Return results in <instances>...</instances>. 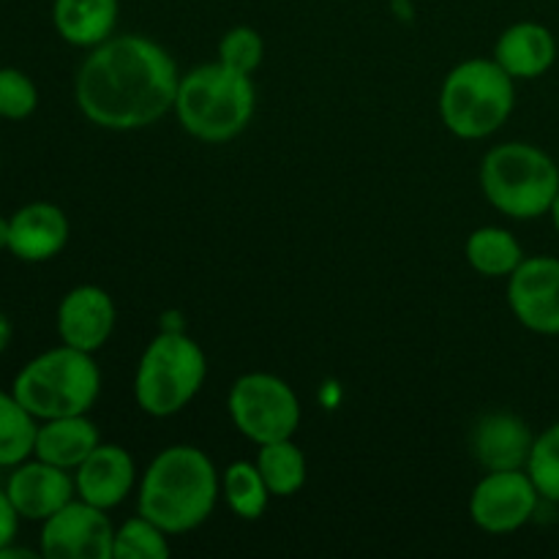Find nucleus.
Wrapping results in <instances>:
<instances>
[{
    "mask_svg": "<svg viewBox=\"0 0 559 559\" xmlns=\"http://www.w3.org/2000/svg\"><path fill=\"white\" fill-rule=\"evenodd\" d=\"M69 243V218L52 202H27L9 218V251L22 262H47Z\"/></svg>",
    "mask_w": 559,
    "mask_h": 559,
    "instance_id": "4468645a",
    "label": "nucleus"
},
{
    "mask_svg": "<svg viewBox=\"0 0 559 559\" xmlns=\"http://www.w3.org/2000/svg\"><path fill=\"white\" fill-rule=\"evenodd\" d=\"M5 338H9V325H5V320H3V317H0V349H3Z\"/></svg>",
    "mask_w": 559,
    "mask_h": 559,
    "instance_id": "7c9ffc66",
    "label": "nucleus"
},
{
    "mask_svg": "<svg viewBox=\"0 0 559 559\" xmlns=\"http://www.w3.org/2000/svg\"><path fill=\"white\" fill-rule=\"evenodd\" d=\"M41 524V555L47 559H112L115 530L104 508L71 500Z\"/></svg>",
    "mask_w": 559,
    "mask_h": 559,
    "instance_id": "1a4fd4ad",
    "label": "nucleus"
},
{
    "mask_svg": "<svg viewBox=\"0 0 559 559\" xmlns=\"http://www.w3.org/2000/svg\"><path fill=\"white\" fill-rule=\"evenodd\" d=\"M98 429L85 415L49 418L38 426L33 456L60 469H76L98 448Z\"/></svg>",
    "mask_w": 559,
    "mask_h": 559,
    "instance_id": "a211bd4d",
    "label": "nucleus"
},
{
    "mask_svg": "<svg viewBox=\"0 0 559 559\" xmlns=\"http://www.w3.org/2000/svg\"><path fill=\"white\" fill-rule=\"evenodd\" d=\"M38 418H33L14 393L0 391V467L22 464L33 456L36 448Z\"/></svg>",
    "mask_w": 559,
    "mask_h": 559,
    "instance_id": "412c9836",
    "label": "nucleus"
},
{
    "mask_svg": "<svg viewBox=\"0 0 559 559\" xmlns=\"http://www.w3.org/2000/svg\"><path fill=\"white\" fill-rule=\"evenodd\" d=\"M527 473L533 484L538 486L544 500L559 502V424L546 429L535 440L527 462Z\"/></svg>",
    "mask_w": 559,
    "mask_h": 559,
    "instance_id": "393cba45",
    "label": "nucleus"
},
{
    "mask_svg": "<svg viewBox=\"0 0 559 559\" xmlns=\"http://www.w3.org/2000/svg\"><path fill=\"white\" fill-rule=\"evenodd\" d=\"M508 282V304L527 331L559 336V260L524 257Z\"/></svg>",
    "mask_w": 559,
    "mask_h": 559,
    "instance_id": "9b49d317",
    "label": "nucleus"
},
{
    "mask_svg": "<svg viewBox=\"0 0 559 559\" xmlns=\"http://www.w3.org/2000/svg\"><path fill=\"white\" fill-rule=\"evenodd\" d=\"M115 304L107 289L80 284L63 295L58 306V336L69 347L96 353L115 331Z\"/></svg>",
    "mask_w": 559,
    "mask_h": 559,
    "instance_id": "ddd939ff",
    "label": "nucleus"
},
{
    "mask_svg": "<svg viewBox=\"0 0 559 559\" xmlns=\"http://www.w3.org/2000/svg\"><path fill=\"white\" fill-rule=\"evenodd\" d=\"M513 102V76L497 60L469 58L442 82L440 115L451 134L462 140H486L511 118Z\"/></svg>",
    "mask_w": 559,
    "mask_h": 559,
    "instance_id": "39448f33",
    "label": "nucleus"
},
{
    "mask_svg": "<svg viewBox=\"0 0 559 559\" xmlns=\"http://www.w3.org/2000/svg\"><path fill=\"white\" fill-rule=\"evenodd\" d=\"M180 74L173 55L145 36H109L76 71L80 112L98 129L136 131L175 109Z\"/></svg>",
    "mask_w": 559,
    "mask_h": 559,
    "instance_id": "f257e3e1",
    "label": "nucleus"
},
{
    "mask_svg": "<svg viewBox=\"0 0 559 559\" xmlns=\"http://www.w3.org/2000/svg\"><path fill=\"white\" fill-rule=\"evenodd\" d=\"M205 374L207 364L200 344L180 331H164L142 353L134 399L142 413L169 418L200 393Z\"/></svg>",
    "mask_w": 559,
    "mask_h": 559,
    "instance_id": "0eeeda50",
    "label": "nucleus"
},
{
    "mask_svg": "<svg viewBox=\"0 0 559 559\" xmlns=\"http://www.w3.org/2000/svg\"><path fill=\"white\" fill-rule=\"evenodd\" d=\"M265 58V41L260 33L249 25H238L233 31L224 33L218 41V63L229 66V69L240 71V74H254Z\"/></svg>",
    "mask_w": 559,
    "mask_h": 559,
    "instance_id": "a878e982",
    "label": "nucleus"
},
{
    "mask_svg": "<svg viewBox=\"0 0 559 559\" xmlns=\"http://www.w3.org/2000/svg\"><path fill=\"white\" fill-rule=\"evenodd\" d=\"M227 409L235 429L257 445L293 440L300 426V402L295 391L282 377L265 371L235 380Z\"/></svg>",
    "mask_w": 559,
    "mask_h": 559,
    "instance_id": "6e6552de",
    "label": "nucleus"
},
{
    "mask_svg": "<svg viewBox=\"0 0 559 559\" xmlns=\"http://www.w3.org/2000/svg\"><path fill=\"white\" fill-rule=\"evenodd\" d=\"M20 513H16L14 502L9 500L5 489H0V549L14 544L16 530H20Z\"/></svg>",
    "mask_w": 559,
    "mask_h": 559,
    "instance_id": "cd10ccee",
    "label": "nucleus"
},
{
    "mask_svg": "<svg viewBox=\"0 0 559 559\" xmlns=\"http://www.w3.org/2000/svg\"><path fill=\"white\" fill-rule=\"evenodd\" d=\"M480 189L497 211L527 222L551 211L559 194V169L540 147L506 142L484 156Z\"/></svg>",
    "mask_w": 559,
    "mask_h": 559,
    "instance_id": "423d86ee",
    "label": "nucleus"
},
{
    "mask_svg": "<svg viewBox=\"0 0 559 559\" xmlns=\"http://www.w3.org/2000/svg\"><path fill=\"white\" fill-rule=\"evenodd\" d=\"M535 437L522 418L511 413H491L473 431V456L489 473L527 469Z\"/></svg>",
    "mask_w": 559,
    "mask_h": 559,
    "instance_id": "dca6fc26",
    "label": "nucleus"
},
{
    "mask_svg": "<svg viewBox=\"0 0 559 559\" xmlns=\"http://www.w3.org/2000/svg\"><path fill=\"white\" fill-rule=\"evenodd\" d=\"M540 491L527 469L489 473L469 497V516L480 530L506 535L524 527L538 508Z\"/></svg>",
    "mask_w": 559,
    "mask_h": 559,
    "instance_id": "9d476101",
    "label": "nucleus"
},
{
    "mask_svg": "<svg viewBox=\"0 0 559 559\" xmlns=\"http://www.w3.org/2000/svg\"><path fill=\"white\" fill-rule=\"evenodd\" d=\"M134 478L136 469L129 451L120 445H104V442H98L96 451L74 469L80 500L104 508V511H112L129 497Z\"/></svg>",
    "mask_w": 559,
    "mask_h": 559,
    "instance_id": "2eb2a0df",
    "label": "nucleus"
},
{
    "mask_svg": "<svg viewBox=\"0 0 559 559\" xmlns=\"http://www.w3.org/2000/svg\"><path fill=\"white\" fill-rule=\"evenodd\" d=\"M464 254H467V262L473 265V271L489 278L511 276L524 260L522 243L508 229L500 227L475 229L467 238Z\"/></svg>",
    "mask_w": 559,
    "mask_h": 559,
    "instance_id": "aec40b11",
    "label": "nucleus"
},
{
    "mask_svg": "<svg viewBox=\"0 0 559 559\" xmlns=\"http://www.w3.org/2000/svg\"><path fill=\"white\" fill-rule=\"evenodd\" d=\"M36 555H33L31 549H16L14 544H9L5 549H0V559H33Z\"/></svg>",
    "mask_w": 559,
    "mask_h": 559,
    "instance_id": "c85d7f7f",
    "label": "nucleus"
},
{
    "mask_svg": "<svg viewBox=\"0 0 559 559\" xmlns=\"http://www.w3.org/2000/svg\"><path fill=\"white\" fill-rule=\"evenodd\" d=\"M169 533H164L151 519H129L120 530H115L112 559H164L169 557Z\"/></svg>",
    "mask_w": 559,
    "mask_h": 559,
    "instance_id": "b1692460",
    "label": "nucleus"
},
{
    "mask_svg": "<svg viewBox=\"0 0 559 559\" xmlns=\"http://www.w3.org/2000/svg\"><path fill=\"white\" fill-rule=\"evenodd\" d=\"M551 218H555V227H557V233H559V194H557V200H555V205H551Z\"/></svg>",
    "mask_w": 559,
    "mask_h": 559,
    "instance_id": "2f4dec72",
    "label": "nucleus"
},
{
    "mask_svg": "<svg viewBox=\"0 0 559 559\" xmlns=\"http://www.w3.org/2000/svg\"><path fill=\"white\" fill-rule=\"evenodd\" d=\"M495 60L513 80H535L555 66L557 41L538 22H516L497 41Z\"/></svg>",
    "mask_w": 559,
    "mask_h": 559,
    "instance_id": "f3484780",
    "label": "nucleus"
},
{
    "mask_svg": "<svg viewBox=\"0 0 559 559\" xmlns=\"http://www.w3.org/2000/svg\"><path fill=\"white\" fill-rule=\"evenodd\" d=\"M11 393L38 420L87 415L102 393V371L93 353L60 344L27 360L14 377Z\"/></svg>",
    "mask_w": 559,
    "mask_h": 559,
    "instance_id": "20e7f679",
    "label": "nucleus"
},
{
    "mask_svg": "<svg viewBox=\"0 0 559 559\" xmlns=\"http://www.w3.org/2000/svg\"><path fill=\"white\" fill-rule=\"evenodd\" d=\"M257 91L249 74L224 63H205L180 76L175 112L180 126L202 142H229L251 123Z\"/></svg>",
    "mask_w": 559,
    "mask_h": 559,
    "instance_id": "7ed1b4c3",
    "label": "nucleus"
},
{
    "mask_svg": "<svg viewBox=\"0 0 559 559\" xmlns=\"http://www.w3.org/2000/svg\"><path fill=\"white\" fill-rule=\"evenodd\" d=\"M257 467H260L273 497H293L306 484V456L293 440L260 445Z\"/></svg>",
    "mask_w": 559,
    "mask_h": 559,
    "instance_id": "4be33fe9",
    "label": "nucleus"
},
{
    "mask_svg": "<svg viewBox=\"0 0 559 559\" xmlns=\"http://www.w3.org/2000/svg\"><path fill=\"white\" fill-rule=\"evenodd\" d=\"M55 31L74 47H98L118 22V0H55Z\"/></svg>",
    "mask_w": 559,
    "mask_h": 559,
    "instance_id": "6ab92c4d",
    "label": "nucleus"
},
{
    "mask_svg": "<svg viewBox=\"0 0 559 559\" xmlns=\"http://www.w3.org/2000/svg\"><path fill=\"white\" fill-rule=\"evenodd\" d=\"M5 495L22 519L44 522L74 500L76 484L69 469H60L41 459H33V462L25 459L5 480Z\"/></svg>",
    "mask_w": 559,
    "mask_h": 559,
    "instance_id": "f8f14e48",
    "label": "nucleus"
},
{
    "mask_svg": "<svg viewBox=\"0 0 559 559\" xmlns=\"http://www.w3.org/2000/svg\"><path fill=\"white\" fill-rule=\"evenodd\" d=\"M218 495L222 480L207 453L194 445H173L164 448L142 475L136 508L164 533L180 535L207 522Z\"/></svg>",
    "mask_w": 559,
    "mask_h": 559,
    "instance_id": "f03ea898",
    "label": "nucleus"
},
{
    "mask_svg": "<svg viewBox=\"0 0 559 559\" xmlns=\"http://www.w3.org/2000/svg\"><path fill=\"white\" fill-rule=\"evenodd\" d=\"M222 495L227 500L229 511L235 516L254 522L265 513L267 500H271V489H267L265 478H262L257 462H235L224 469L222 478Z\"/></svg>",
    "mask_w": 559,
    "mask_h": 559,
    "instance_id": "5701e85b",
    "label": "nucleus"
},
{
    "mask_svg": "<svg viewBox=\"0 0 559 559\" xmlns=\"http://www.w3.org/2000/svg\"><path fill=\"white\" fill-rule=\"evenodd\" d=\"M36 82L20 69H0V118L25 120L36 112Z\"/></svg>",
    "mask_w": 559,
    "mask_h": 559,
    "instance_id": "bb28decb",
    "label": "nucleus"
},
{
    "mask_svg": "<svg viewBox=\"0 0 559 559\" xmlns=\"http://www.w3.org/2000/svg\"><path fill=\"white\" fill-rule=\"evenodd\" d=\"M0 251H9V218L0 216Z\"/></svg>",
    "mask_w": 559,
    "mask_h": 559,
    "instance_id": "c756f323",
    "label": "nucleus"
}]
</instances>
